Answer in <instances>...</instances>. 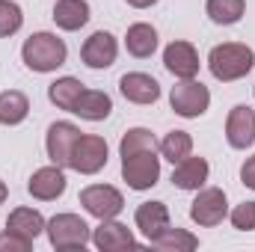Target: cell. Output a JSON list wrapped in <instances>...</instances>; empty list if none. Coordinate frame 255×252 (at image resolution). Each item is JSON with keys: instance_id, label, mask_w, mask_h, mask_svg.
I'll return each instance as SVG.
<instances>
[{"instance_id": "27", "label": "cell", "mask_w": 255, "mask_h": 252, "mask_svg": "<svg viewBox=\"0 0 255 252\" xmlns=\"http://www.w3.org/2000/svg\"><path fill=\"white\" fill-rule=\"evenodd\" d=\"M136 151H157V139L148 127H130L122 142H119V157H128V154H136Z\"/></svg>"}, {"instance_id": "30", "label": "cell", "mask_w": 255, "mask_h": 252, "mask_svg": "<svg viewBox=\"0 0 255 252\" xmlns=\"http://www.w3.org/2000/svg\"><path fill=\"white\" fill-rule=\"evenodd\" d=\"M30 250H33L30 238H24L18 232H9V229L0 235V252H30Z\"/></svg>"}, {"instance_id": "6", "label": "cell", "mask_w": 255, "mask_h": 252, "mask_svg": "<svg viewBox=\"0 0 255 252\" xmlns=\"http://www.w3.org/2000/svg\"><path fill=\"white\" fill-rule=\"evenodd\" d=\"M122 178L130 190H151L160 181V157L157 151H136L122 157Z\"/></svg>"}, {"instance_id": "5", "label": "cell", "mask_w": 255, "mask_h": 252, "mask_svg": "<svg viewBox=\"0 0 255 252\" xmlns=\"http://www.w3.org/2000/svg\"><path fill=\"white\" fill-rule=\"evenodd\" d=\"M107 157H110V145L104 136L98 133H80L77 142H74V151H71V166L74 172L80 175H95L107 166Z\"/></svg>"}, {"instance_id": "26", "label": "cell", "mask_w": 255, "mask_h": 252, "mask_svg": "<svg viewBox=\"0 0 255 252\" xmlns=\"http://www.w3.org/2000/svg\"><path fill=\"white\" fill-rule=\"evenodd\" d=\"M160 154L175 166V163H181L187 154H193V136L187 130H169L163 139H160Z\"/></svg>"}, {"instance_id": "20", "label": "cell", "mask_w": 255, "mask_h": 252, "mask_svg": "<svg viewBox=\"0 0 255 252\" xmlns=\"http://www.w3.org/2000/svg\"><path fill=\"white\" fill-rule=\"evenodd\" d=\"M125 48H128V54L136 57V60L151 57V54L157 51V30H154L151 24H145V21L130 24L128 33H125Z\"/></svg>"}, {"instance_id": "28", "label": "cell", "mask_w": 255, "mask_h": 252, "mask_svg": "<svg viewBox=\"0 0 255 252\" xmlns=\"http://www.w3.org/2000/svg\"><path fill=\"white\" fill-rule=\"evenodd\" d=\"M24 24V12L15 0H0V39H9L21 30Z\"/></svg>"}, {"instance_id": "32", "label": "cell", "mask_w": 255, "mask_h": 252, "mask_svg": "<svg viewBox=\"0 0 255 252\" xmlns=\"http://www.w3.org/2000/svg\"><path fill=\"white\" fill-rule=\"evenodd\" d=\"M128 6H133V9H148V6H154L157 0H125Z\"/></svg>"}, {"instance_id": "13", "label": "cell", "mask_w": 255, "mask_h": 252, "mask_svg": "<svg viewBox=\"0 0 255 252\" xmlns=\"http://www.w3.org/2000/svg\"><path fill=\"white\" fill-rule=\"evenodd\" d=\"M163 65H166V71L169 74H175L178 80H190L199 74V54H196V48H193L190 42H169L166 45V51H163Z\"/></svg>"}, {"instance_id": "8", "label": "cell", "mask_w": 255, "mask_h": 252, "mask_svg": "<svg viewBox=\"0 0 255 252\" xmlns=\"http://www.w3.org/2000/svg\"><path fill=\"white\" fill-rule=\"evenodd\" d=\"M80 205L95 220H113V217L122 214L125 196L113 187V184H89V187L80 190Z\"/></svg>"}, {"instance_id": "17", "label": "cell", "mask_w": 255, "mask_h": 252, "mask_svg": "<svg viewBox=\"0 0 255 252\" xmlns=\"http://www.w3.org/2000/svg\"><path fill=\"white\" fill-rule=\"evenodd\" d=\"M208 175H211L208 160L187 154L181 163H175V169H172V184L178 190H199V187H205Z\"/></svg>"}, {"instance_id": "3", "label": "cell", "mask_w": 255, "mask_h": 252, "mask_svg": "<svg viewBox=\"0 0 255 252\" xmlns=\"http://www.w3.org/2000/svg\"><path fill=\"white\" fill-rule=\"evenodd\" d=\"M45 232H48L51 247L60 250V252L63 250H83L92 241V229L77 214H57V217H51L48 226H45Z\"/></svg>"}, {"instance_id": "22", "label": "cell", "mask_w": 255, "mask_h": 252, "mask_svg": "<svg viewBox=\"0 0 255 252\" xmlns=\"http://www.w3.org/2000/svg\"><path fill=\"white\" fill-rule=\"evenodd\" d=\"M45 226H48V220H45L36 208H15V211L9 214V220H6V229H9V232H18V235H24V238H30V241H36V238L45 232Z\"/></svg>"}, {"instance_id": "2", "label": "cell", "mask_w": 255, "mask_h": 252, "mask_svg": "<svg viewBox=\"0 0 255 252\" xmlns=\"http://www.w3.org/2000/svg\"><path fill=\"white\" fill-rule=\"evenodd\" d=\"M21 60L30 71H39V74H48V71H57L60 65H65L68 60V48L57 33H33L24 45H21Z\"/></svg>"}, {"instance_id": "9", "label": "cell", "mask_w": 255, "mask_h": 252, "mask_svg": "<svg viewBox=\"0 0 255 252\" xmlns=\"http://www.w3.org/2000/svg\"><path fill=\"white\" fill-rule=\"evenodd\" d=\"M80 136V127L71 125V122H54L48 127V136H45V151H48V160L68 169L71 166V151H74V142Z\"/></svg>"}, {"instance_id": "25", "label": "cell", "mask_w": 255, "mask_h": 252, "mask_svg": "<svg viewBox=\"0 0 255 252\" xmlns=\"http://www.w3.org/2000/svg\"><path fill=\"white\" fill-rule=\"evenodd\" d=\"M205 12H208V18H211L214 24L229 27V24H238V21L244 18L247 0H208V3H205Z\"/></svg>"}, {"instance_id": "1", "label": "cell", "mask_w": 255, "mask_h": 252, "mask_svg": "<svg viewBox=\"0 0 255 252\" xmlns=\"http://www.w3.org/2000/svg\"><path fill=\"white\" fill-rule=\"evenodd\" d=\"M253 65L255 51L244 42H223V45H214L208 54V68L220 83H232V80L247 77L253 71Z\"/></svg>"}, {"instance_id": "12", "label": "cell", "mask_w": 255, "mask_h": 252, "mask_svg": "<svg viewBox=\"0 0 255 252\" xmlns=\"http://www.w3.org/2000/svg\"><path fill=\"white\" fill-rule=\"evenodd\" d=\"M65 172L63 166H57V163H51V166H42V169H36L33 175H30V181H27V193L33 196V199H39V202H54V199H60L65 193Z\"/></svg>"}, {"instance_id": "15", "label": "cell", "mask_w": 255, "mask_h": 252, "mask_svg": "<svg viewBox=\"0 0 255 252\" xmlns=\"http://www.w3.org/2000/svg\"><path fill=\"white\" fill-rule=\"evenodd\" d=\"M92 244L101 252H119V250H133L136 238L130 235V229L113 220H101L98 229H92Z\"/></svg>"}, {"instance_id": "21", "label": "cell", "mask_w": 255, "mask_h": 252, "mask_svg": "<svg viewBox=\"0 0 255 252\" xmlns=\"http://www.w3.org/2000/svg\"><path fill=\"white\" fill-rule=\"evenodd\" d=\"M30 116V98L18 89H6L0 92V125L15 127Z\"/></svg>"}, {"instance_id": "18", "label": "cell", "mask_w": 255, "mask_h": 252, "mask_svg": "<svg viewBox=\"0 0 255 252\" xmlns=\"http://www.w3.org/2000/svg\"><path fill=\"white\" fill-rule=\"evenodd\" d=\"M51 18H54V24H57L60 30L74 33V30L86 27V21H89L92 15H89V3H86V0H57Z\"/></svg>"}, {"instance_id": "14", "label": "cell", "mask_w": 255, "mask_h": 252, "mask_svg": "<svg viewBox=\"0 0 255 252\" xmlns=\"http://www.w3.org/2000/svg\"><path fill=\"white\" fill-rule=\"evenodd\" d=\"M119 92L125 95L130 104H154L160 98V83L145 74V71H128L119 77Z\"/></svg>"}, {"instance_id": "29", "label": "cell", "mask_w": 255, "mask_h": 252, "mask_svg": "<svg viewBox=\"0 0 255 252\" xmlns=\"http://www.w3.org/2000/svg\"><path fill=\"white\" fill-rule=\"evenodd\" d=\"M232 226L238 232H255V202H241L232 211Z\"/></svg>"}, {"instance_id": "10", "label": "cell", "mask_w": 255, "mask_h": 252, "mask_svg": "<svg viewBox=\"0 0 255 252\" xmlns=\"http://www.w3.org/2000/svg\"><path fill=\"white\" fill-rule=\"evenodd\" d=\"M116 57H119V42L107 30H95L83 42V48H80V60L89 65V68H95V71L110 68V65L116 63Z\"/></svg>"}, {"instance_id": "23", "label": "cell", "mask_w": 255, "mask_h": 252, "mask_svg": "<svg viewBox=\"0 0 255 252\" xmlns=\"http://www.w3.org/2000/svg\"><path fill=\"white\" fill-rule=\"evenodd\" d=\"M148 247L160 252H193L199 247V238L190 235L187 229H163L160 235H154L148 241Z\"/></svg>"}, {"instance_id": "11", "label": "cell", "mask_w": 255, "mask_h": 252, "mask_svg": "<svg viewBox=\"0 0 255 252\" xmlns=\"http://www.w3.org/2000/svg\"><path fill=\"white\" fill-rule=\"evenodd\" d=\"M226 139L232 148L244 151L255 142V110L250 104H238L229 110V119H226Z\"/></svg>"}, {"instance_id": "24", "label": "cell", "mask_w": 255, "mask_h": 252, "mask_svg": "<svg viewBox=\"0 0 255 252\" xmlns=\"http://www.w3.org/2000/svg\"><path fill=\"white\" fill-rule=\"evenodd\" d=\"M83 89H86V86H83L77 77H57V80L48 86V101H51L54 107L65 110V113H71V107H74V101L80 98Z\"/></svg>"}, {"instance_id": "33", "label": "cell", "mask_w": 255, "mask_h": 252, "mask_svg": "<svg viewBox=\"0 0 255 252\" xmlns=\"http://www.w3.org/2000/svg\"><path fill=\"white\" fill-rule=\"evenodd\" d=\"M6 196H9V187H6V181H0V205L6 202Z\"/></svg>"}, {"instance_id": "4", "label": "cell", "mask_w": 255, "mask_h": 252, "mask_svg": "<svg viewBox=\"0 0 255 252\" xmlns=\"http://www.w3.org/2000/svg\"><path fill=\"white\" fill-rule=\"evenodd\" d=\"M169 107L181 116V119H199V116H205L208 113V107H211V92H208V86L202 83V80H181V83H175L172 86V92H169Z\"/></svg>"}, {"instance_id": "31", "label": "cell", "mask_w": 255, "mask_h": 252, "mask_svg": "<svg viewBox=\"0 0 255 252\" xmlns=\"http://www.w3.org/2000/svg\"><path fill=\"white\" fill-rule=\"evenodd\" d=\"M241 181L250 190H255V154L244 160V166H241Z\"/></svg>"}, {"instance_id": "19", "label": "cell", "mask_w": 255, "mask_h": 252, "mask_svg": "<svg viewBox=\"0 0 255 252\" xmlns=\"http://www.w3.org/2000/svg\"><path fill=\"white\" fill-rule=\"evenodd\" d=\"M133 223L151 241L154 235H160L163 229H169V208L163 202H142L136 208V214H133Z\"/></svg>"}, {"instance_id": "16", "label": "cell", "mask_w": 255, "mask_h": 252, "mask_svg": "<svg viewBox=\"0 0 255 252\" xmlns=\"http://www.w3.org/2000/svg\"><path fill=\"white\" fill-rule=\"evenodd\" d=\"M71 113L86 119V122H104L113 113V98L107 92H101V89H83L80 98L74 101Z\"/></svg>"}, {"instance_id": "7", "label": "cell", "mask_w": 255, "mask_h": 252, "mask_svg": "<svg viewBox=\"0 0 255 252\" xmlns=\"http://www.w3.org/2000/svg\"><path fill=\"white\" fill-rule=\"evenodd\" d=\"M229 217V199L220 187H199L190 202V220L202 229H214Z\"/></svg>"}]
</instances>
